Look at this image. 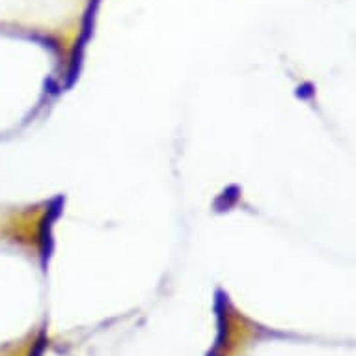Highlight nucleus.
<instances>
[]
</instances>
